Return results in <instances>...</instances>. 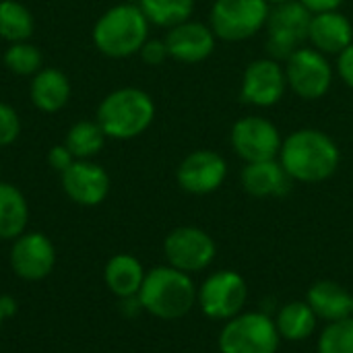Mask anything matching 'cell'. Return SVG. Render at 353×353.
I'll list each match as a JSON object with an SVG mask.
<instances>
[{
	"instance_id": "35",
	"label": "cell",
	"mask_w": 353,
	"mask_h": 353,
	"mask_svg": "<svg viewBox=\"0 0 353 353\" xmlns=\"http://www.w3.org/2000/svg\"><path fill=\"white\" fill-rule=\"evenodd\" d=\"M269 4H281V2H285V0H267Z\"/></svg>"
},
{
	"instance_id": "3",
	"label": "cell",
	"mask_w": 353,
	"mask_h": 353,
	"mask_svg": "<svg viewBox=\"0 0 353 353\" xmlns=\"http://www.w3.org/2000/svg\"><path fill=\"white\" fill-rule=\"evenodd\" d=\"M155 120L151 95L137 87H122L108 93L97 108V124L108 139L128 141L141 137Z\"/></svg>"
},
{
	"instance_id": "18",
	"label": "cell",
	"mask_w": 353,
	"mask_h": 353,
	"mask_svg": "<svg viewBox=\"0 0 353 353\" xmlns=\"http://www.w3.org/2000/svg\"><path fill=\"white\" fill-rule=\"evenodd\" d=\"M242 186L254 199H271L288 194L292 178L283 170L281 161L267 159L246 163V168L242 170Z\"/></svg>"
},
{
	"instance_id": "25",
	"label": "cell",
	"mask_w": 353,
	"mask_h": 353,
	"mask_svg": "<svg viewBox=\"0 0 353 353\" xmlns=\"http://www.w3.org/2000/svg\"><path fill=\"white\" fill-rule=\"evenodd\" d=\"M105 139L108 137L97 122L81 120L70 126L64 145L70 149L74 159H91L93 155H97L103 149Z\"/></svg>"
},
{
	"instance_id": "15",
	"label": "cell",
	"mask_w": 353,
	"mask_h": 353,
	"mask_svg": "<svg viewBox=\"0 0 353 353\" xmlns=\"http://www.w3.org/2000/svg\"><path fill=\"white\" fill-rule=\"evenodd\" d=\"M60 178L66 196L81 207H97L110 194L108 172L91 159H77Z\"/></svg>"
},
{
	"instance_id": "38",
	"label": "cell",
	"mask_w": 353,
	"mask_h": 353,
	"mask_svg": "<svg viewBox=\"0 0 353 353\" xmlns=\"http://www.w3.org/2000/svg\"><path fill=\"white\" fill-rule=\"evenodd\" d=\"M352 316H353V296H352Z\"/></svg>"
},
{
	"instance_id": "26",
	"label": "cell",
	"mask_w": 353,
	"mask_h": 353,
	"mask_svg": "<svg viewBox=\"0 0 353 353\" xmlns=\"http://www.w3.org/2000/svg\"><path fill=\"white\" fill-rule=\"evenodd\" d=\"M139 6L149 23L172 29L190 19L194 0H141Z\"/></svg>"
},
{
	"instance_id": "10",
	"label": "cell",
	"mask_w": 353,
	"mask_h": 353,
	"mask_svg": "<svg viewBox=\"0 0 353 353\" xmlns=\"http://www.w3.org/2000/svg\"><path fill=\"white\" fill-rule=\"evenodd\" d=\"M285 77L296 95L312 101L321 99L329 91L333 83V68L327 62L325 54L304 46L288 58Z\"/></svg>"
},
{
	"instance_id": "9",
	"label": "cell",
	"mask_w": 353,
	"mask_h": 353,
	"mask_svg": "<svg viewBox=\"0 0 353 353\" xmlns=\"http://www.w3.org/2000/svg\"><path fill=\"white\" fill-rule=\"evenodd\" d=\"M215 242L213 238L194 225H182L168 234L163 240V254L168 265L184 271V273H199L205 271L215 259Z\"/></svg>"
},
{
	"instance_id": "4",
	"label": "cell",
	"mask_w": 353,
	"mask_h": 353,
	"mask_svg": "<svg viewBox=\"0 0 353 353\" xmlns=\"http://www.w3.org/2000/svg\"><path fill=\"white\" fill-rule=\"evenodd\" d=\"M149 35V21L139 4L122 2L108 8L93 25V43L108 58L139 54Z\"/></svg>"
},
{
	"instance_id": "1",
	"label": "cell",
	"mask_w": 353,
	"mask_h": 353,
	"mask_svg": "<svg viewBox=\"0 0 353 353\" xmlns=\"http://www.w3.org/2000/svg\"><path fill=\"white\" fill-rule=\"evenodd\" d=\"M339 147L337 143L316 130V128H300L292 132L279 151V161L288 176L298 182L316 184L329 180L339 168Z\"/></svg>"
},
{
	"instance_id": "13",
	"label": "cell",
	"mask_w": 353,
	"mask_h": 353,
	"mask_svg": "<svg viewBox=\"0 0 353 353\" xmlns=\"http://www.w3.org/2000/svg\"><path fill=\"white\" fill-rule=\"evenodd\" d=\"M225 159L211 149L192 151L182 159L176 172L180 188L188 194H211L225 182Z\"/></svg>"
},
{
	"instance_id": "32",
	"label": "cell",
	"mask_w": 353,
	"mask_h": 353,
	"mask_svg": "<svg viewBox=\"0 0 353 353\" xmlns=\"http://www.w3.org/2000/svg\"><path fill=\"white\" fill-rule=\"evenodd\" d=\"M337 70H339V77L343 79V83L353 89V41L339 54Z\"/></svg>"
},
{
	"instance_id": "5",
	"label": "cell",
	"mask_w": 353,
	"mask_h": 353,
	"mask_svg": "<svg viewBox=\"0 0 353 353\" xmlns=\"http://www.w3.org/2000/svg\"><path fill=\"white\" fill-rule=\"evenodd\" d=\"M279 343L275 321L263 312H240L219 333L221 353H277Z\"/></svg>"
},
{
	"instance_id": "12",
	"label": "cell",
	"mask_w": 353,
	"mask_h": 353,
	"mask_svg": "<svg viewBox=\"0 0 353 353\" xmlns=\"http://www.w3.org/2000/svg\"><path fill=\"white\" fill-rule=\"evenodd\" d=\"M56 265V248L41 232H25L12 240L10 269L23 281L46 279Z\"/></svg>"
},
{
	"instance_id": "6",
	"label": "cell",
	"mask_w": 353,
	"mask_h": 353,
	"mask_svg": "<svg viewBox=\"0 0 353 353\" xmlns=\"http://www.w3.org/2000/svg\"><path fill=\"white\" fill-rule=\"evenodd\" d=\"M312 12L300 0L275 4L267 19V50L277 60H288L308 39Z\"/></svg>"
},
{
	"instance_id": "37",
	"label": "cell",
	"mask_w": 353,
	"mask_h": 353,
	"mask_svg": "<svg viewBox=\"0 0 353 353\" xmlns=\"http://www.w3.org/2000/svg\"><path fill=\"white\" fill-rule=\"evenodd\" d=\"M2 323H4V319H2V314H0V327H2Z\"/></svg>"
},
{
	"instance_id": "33",
	"label": "cell",
	"mask_w": 353,
	"mask_h": 353,
	"mask_svg": "<svg viewBox=\"0 0 353 353\" xmlns=\"http://www.w3.org/2000/svg\"><path fill=\"white\" fill-rule=\"evenodd\" d=\"M310 12H327V10H337L343 0H300Z\"/></svg>"
},
{
	"instance_id": "14",
	"label": "cell",
	"mask_w": 353,
	"mask_h": 353,
	"mask_svg": "<svg viewBox=\"0 0 353 353\" xmlns=\"http://www.w3.org/2000/svg\"><path fill=\"white\" fill-rule=\"evenodd\" d=\"M288 87L285 70L273 58H261L246 66L242 77V101L259 108H271L279 103Z\"/></svg>"
},
{
	"instance_id": "19",
	"label": "cell",
	"mask_w": 353,
	"mask_h": 353,
	"mask_svg": "<svg viewBox=\"0 0 353 353\" xmlns=\"http://www.w3.org/2000/svg\"><path fill=\"white\" fill-rule=\"evenodd\" d=\"M29 95L39 112L46 114L60 112L70 99V81L62 70L54 66H46L33 74Z\"/></svg>"
},
{
	"instance_id": "23",
	"label": "cell",
	"mask_w": 353,
	"mask_h": 353,
	"mask_svg": "<svg viewBox=\"0 0 353 353\" xmlns=\"http://www.w3.org/2000/svg\"><path fill=\"white\" fill-rule=\"evenodd\" d=\"M275 325H277L281 339L298 343V341L312 337V333L316 331V325H319V316L314 314V310L310 308L308 302L296 300V302L285 304L279 310Z\"/></svg>"
},
{
	"instance_id": "8",
	"label": "cell",
	"mask_w": 353,
	"mask_h": 353,
	"mask_svg": "<svg viewBox=\"0 0 353 353\" xmlns=\"http://www.w3.org/2000/svg\"><path fill=\"white\" fill-rule=\"evenodd\" d=\"M248 288L240 273L223 269L211 273L199 288L196 302L205 316L213 321H230L244 310Z\"/></svg>"
},
{
	"instance_id": "2",
	"label": "cell",
	"mask_w": 353,
	"mask_h": 353,
	"mask_svg": "<svg viewBox=\"0 0 353 353\" xmlns=\"http://www.w3.org/2000/svg\"><path fill=\"white\" fill-rule=\"evenodd\" d=\"M196 285L188 273L170 265L147 271L139 292L145 312L161 321H178L186 316L196 304Z\"/></svg>"
},
{
	"instance_id": "24",
	"label": "cell",
	"mask_w": 353,
	"mask_h": 353,
	"mask_svg": "<svg viewBox=\"0 0 353 353\" xmlns=\"http://www.w3.org/2000/svg\"><path fill=\"white\" fill-rule=\"evenodd\" d=\"M33 14L19 0H0V37L17 43L27 41L33 33Z\"/></svg>"
},
{
	"instance_id": "17",
	"label": "cell",
	"mask_w": 353,
	"mask_h": 353,
	"mask_svg": "<svg viewBox=\"0 0 353 353\" xmlns=\"http://www.w3.org/2000/svg\"><path fill=\"white\" fill-rule=\"evenodd\" d=\"M308 39L321 54H341L353 41V27L339 10L314 12L308 27Z\"/></svg>"
},
{
	"instance_id": "11",
	"label": "cell",
	"mask_w": 353,
	"mask_h": 353,
	"mask_svg": "<svg viewBox=\"0 0 353 353\" xmlns=\"http://www.w3.org/2000/svg\"><path fill=\"white\" fill-rule=\"evenodd\" d=\"M232 149L246 163L275 159L281 151V137L277 126L261 116H246L232 126Z\"/></svg>"
},
{
	"instance_id": "21",
	"label": "cell",
	"mask_w": 353,
	"mask_h": 353,
	"mask_svg": "<svg viewBox=\"0 0 353 353\" xmlns=\"http://www.w3.org/2000/svg\"><path fill=\"white\" fill-rule=\"evenodd\" d=\"M314 314L327 323L352 316V294L335 281H316L306 296Z\"/></svg>"
},
{
	"instance_id": "30",
	"label": "cell",
	"mask_w": 353,
	"mask_h": 353,
	"mask_svg": "<svg viewBox=\"0 0 353 353\" xmlns=\"http://www.w3.org/2000/svg\"><path fill=\"white\" fill-rule=\"evenodd\" d=\"M139 54H141L143 62H147V64H151V66H159V64L165 62V58H170L168 46H165V41H161V39H147V41L143 43V48H141Z\"/></svg>"
},
{
	"instance_id": "22",
	"label": "cell",
	"mask_w": 353,
	"mask_h": 353,
	"mask_svg": "<svg viewBox=\"0 0 353 353\" xmlns=\"http://www.w3.org/2000/svg\"><path fill=\"white\" fill-rule=\"evenodd\" d=\"M29 223V205L25 194L8 184L0 182V240H17L25 234Z\"/></svg>"
},
{
	"instance_id": "16",
	"label": "cell",
	"mask_w": 353,
	"mask_h": 353,
	"mask_svg": "<svg viewBox=\"0 0 353 353\" xmlns=\"http://www.w3.org/2000/svg\"><path fill=\"white\" fill-rule=\"evenodd\" d=\"M165 46L170 58L184 62V64H196L209 58L215 50V33L211 27L196 23V21H184L176 27H172L165 35Z\"/></svg>"
},
{
	"instance_id": "34",
	"label": "cell",
	"mask_w": 353,
	"mask_h": 353,
	"mask_svg": "<svg viewBox=\"0 0 353 353\" xmlns=\"http://www.w3.org/2000/svg\"><path fill=\"white\" fill-rule=\"evenodd\" d=\"M0 314H2L4 321L17 314V300L12 296H8V294L0 296Z\"/></svg>"
},
{
	"instance_id": "27",
	"label": "cell",
	"mask_w": 353,
	"mask_h": 353,
	"mask_svg": "<svg viewBox=\"0 0 353 353\" xmlns=\"http://www.w3.org/2000/svg\"><path fill=\"white\" fill-rule=\"evenodd\" d=\"M4 66L19 77H31L43 68L41 50L29 41L10 43L4 52Z\"/></svg>"
},
{
	"instance_id": "31",
	"label": "cell",
	"mask_w": 353,
	"mask_h": 353,
	"mask_svg": "<svg viewBox=\"0 0 353 353\" xmlns=\"http://www.w3.org/2000/svg\"><path fill=\"white\" fill-rule=\"evenodd\" d=\"M74 155L70 153V149L66 145H54L50 151H48V163L56 170V172H66L72 163H74Z\"/></svg>"
},
{
	"instance_id": "28",
	"label": "cell",
	"mask_w": 353,
	"mask_h": 353,
	"mask_svg": "<svg viewBox=\"0 0 353 353\" xmlns=\"http://www.w3.org/2000/svg\"><path fill=\"white\" fill-rule=\"evenodd\" d=\"M319 353H353V316L329 323L323 329Z\"/></svg>"
},
{
	"instance_id": "7",
	"label": "cell",
	"mask_w": 353,
	"mask_h": 353,
	"mask_svg": "<svg viewBox=\"0 0 353 353\" xmlns=\"http://www.w3.org/2000/svg\"><path fill=\"white\" fill-rule=\"evenodd\" d=\"M269 12L267 0H215L211 29L225 41H244L267 25Z\"/></svg>"
},
{
	"instance_id": "36",
	"label": "cell",
	"mask_w": 353,
	"mask_h": 353,
	"mask_svg": "<svg viewBox=\"0 0 353 353\" xmlns=\"http://www.w3.org/2000/svg\"><path fill=\"white\" fill-rule=\"evenodd\" d=\"M126 2H130V4H141V0H126Z\"/></svg>"
},
{
	"instance_id": "29",
	"label": "cell",
	"mask_w": 353,
	"mask_h": 353,
	"mask_svg": "<svg viewBox=\"0 0 353 353\" xmlns=\"http://www.w3.org/2000/svg\"><path fill=\"white\" fill-rule=\"evenodd\" d=\"M21 134V120L12 105L0 101V147L12 145Z\"/></svg>"
},
{
	"instance_id": "20",
	"label": "cell",
	"mask_w": 353,
	"mask_h": 353,
	"mask_svg": "<svg viewBox=\"0 0 353 353\" xmlns=\"http://www.w3.org/2000/svg\"><path fill=\"white\" fill-rule=\"evenodd\" d=\"M145 275H147V271L143 269L141 261L137 256L124 254V252L112 256L103 269L105 288L120 300L139 296Z\"/></svg>"
}]
</instances>
